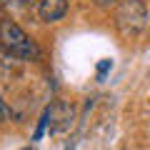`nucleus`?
Listing matches in <instances>:
<instances>
[{
	"instance_id": "obj_1",
	"label": "nucleus",
	"mask_w": 150,
	"mask_h": 150,
	"mask_svg": "<svg viewBox=\"0 0 150 150\" xmlns=\"http://www.w3.org/2000/svg\"><path fill=\"white\" fill-rule=\"evenodd\" d=\"M115 25L120 35L135 38L148 28V8L143 0H120L115 10Z\"/></svg>"
},
{
	"instance_id": "obj_5",
	"label": "nucleus",
	"mask_w": 150,
	"mask_h": 150,
	"mask_svg": "<svg viewBox=\"0 0 150 150\" xmlns=\"http://www.w3.org/2000/svg\"><path fill=\"white\" fill-rule=\"evenodd\" d=\"M45 128H48V112H43V115H40V120H38V128H35V135H33V140H40V138H43Z\"/></svg>"
},
{
	"instance_id": "obj_4",
	"label": "nucleus",
	"mask_w": 150,
	"mask_h": 150,
	"mask_svg": "<svg viewBox=\"0 0 150 150\" xmlns=\"http://www.w3.org/2000/svg\"><path fill=\"white\" fill-rule=\"evenodd\" d=\"M68 13V0H40L38 3V15L45 23H55Z\"/></svg>"
},
{
	"instance_id": "obj_10",
	"label": "nucleus",
	"mask_w": 150,
	"mask_h": 150,
	"mask_svg": "<svg viewBox=\"0 0 150 150\" xmlns=\"http://www.w3.org/2000/svg\"><path fill=\"white\" fill-rule=\"evenodd\" d=\"M23 150H33V148H30V145H28V148H23Z\"/></svg>"
},
{
	"instance_id": "obj_7",
	"label": "nucleus",
	"mask_w": 150,
	"mask_h": 150,
	"mask_svg": "<svg viewBox=\"0 0 150 150\" xmlns=\"http://www.w3.org/2000/svg\"><path fill=\"white\" fill-rule=\"evenodd\" d=\"M8 115H10V110H8L5 100H3V98H0V123H5V120H8Z\"/></svg>"
},
{
	"instance_id": "obj_8",
	"label": "nucleus",
	"mask_w": 150,
	"mask_h": 150,
	"mask_svg": "<svg viewBox=\"0 0 150 150\" xmlns=\"http://www.w3.org/2000/svg\"><path fill=\"white\" fill-rule=\"evenodd\" d=\"M98 8H110V5H115V0H93Z\"/></svg>"
},
{
	"instance_id": "obj_6",
	"label": "nucleus",
	"mask_w": 150,
	"mask_h": 150,
	"mask_svg": "<svg viewBox=\"0 0 150 150\" xmlns=\"http://www.w3.org/2000/svg\"><path fill=\"white\" fill-rule=\"evenodd\" d=\"M110 68H112V60H100V63H98V75L103 78V75H105Z\"/></svg>"
},
{
	"instance_id": "obj_3",
	"label": "nucleus",
	"mask_w": 150,
	"mask_h": 150,
	"mask_svg": "<svg viewBox=\"0 0 150 150\" xmlns=\"http://www.w3.org/2000/svg\"><path fill=\"white\" fill-rule=\"evenodd\" d=\"M45 112H48L50 133H65V130H70V125H73V120H75L73 105H70V103H63V100H55L53 105H48Z\"/></svg>"
},
{
	"instance_id": "obj_9",
	"label": "nucleus",
	"mask_w": 150,
	"mask_h": 150,
	"mask_svg": "<svg viewBox=\"0 0 150 150\" xmlns=\"http://www.w3.org/2000/svg\"><path fill=\"white\" fill-rule=\"evenodd\" d=\"M0 3H3V5H8V3H10V0H0Z\"/></svg>"
},
{
	"instance_id": "obj_2",
	"label": "nucleus",
	"mask_w": 150,
	"mask_h": 150,
	"mask_svg": "<svg viewBox=\"0 0 150 150\" xmlns=\"http://www.w3.org/2000/svg\"><path fill=\"white\" fill-rule=\"evenodd\" d=\"M0 43L5 45L13 55H18L23 60H35L40 55L35 40H30L15 20H3L0 23Z\"/></svg>"
},
{
	"instance_id": "obj_11",
	"label": "nucleus",
	"mask_w": 150,
	"mask_h": 150,
	"mask_svg": "<svg viewBox=\"0 0 150 150\" xmlns=\"http://www.w3.org/2000/svg\"><path fill=\"white\" fill-rule=\"evenodd\" d=\"M28 3H33V0H28Z\"/></svg>"
}]
</instances>
